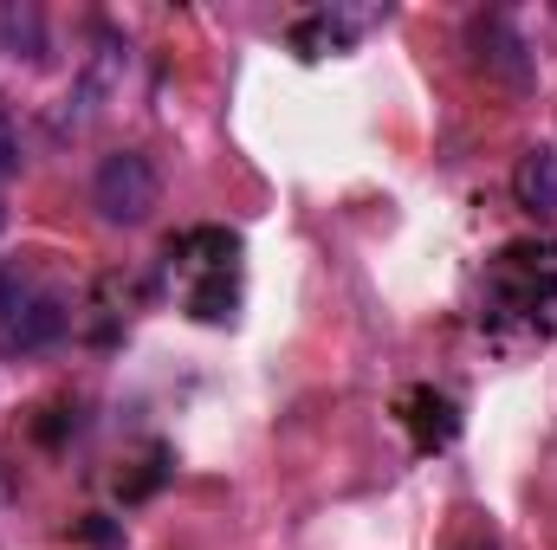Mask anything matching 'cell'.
Segmentation results:
<instances>
[{"label":"cell","mask_w":557,"mask_h":550,"mask_svg":"<svg viewBox=\"0 0 557 550\" xmlns=\"http://www.w3.org/2000/svg\"><path fill=\"white\" fill-rule=\"evenodd\" d=\"M72 330V278L59 253H13L0 260V350L39 357Z\"/></svg>","instance_id":"1"},{"label":"cell","mask_w":557,"mask_h":550,"mask_svg":"<svg viewBox=\"0 0 557 550\" xmlns=\"http://www.w3.org/2000/svg\"><path fill=\"white\" fill-rule=\"evenodd\" d=\"M156 195H162V182H156V162H149L143 149L104 155L98 175H91V208H98L111 227H143V221L156 214Z\"/></svg>","instance_id":"2"},{"label":"cell","mask_w":557,"mask_h":550,"mask_svg":"<svg viewBox=\"0 0 557 550\" xmlns=\"http://www.w3.org/2000/svg\"><path fill=\"white\" fill-rule=\"evenodd\" d=\"M111 85H117V39H98V59L85 65V78H78V91L65 98V111H59V137H78L98 111H104V98H111Z\"/></svg>","instance_id":"3"},{"label":"cell","mask_w":557,"mask_h":550,"mask_svg":"<svg viewBox=\"0 0 557 550\" xmlns=\"http://www.w3.org/2000/svg\"><path fill=\"white\" fill-rule=\"evenodd\" d=\"M473 46H480V59L506 78V85H532V59H525V39L499 20V13H486V20H473Z\"/></svg>","instance_id":"4"},{"label":"cell","mask_w":557,"mask_h":550,"mask_svg":"<svg viewBox=\"0 0 557 550\" xmlns=\"http://www.w3.org/2000/svg\"><path fill=\"white\" fill-rule=\"evenodd\" d=\"M512 195H519V208L525 214H539V221H557V149H525L519 155V168H512Z\"/></svg>","instance_id":"5"},{"label":"cell","mask_w":557,"mask_h":550,"mask_svg":"<svg viewBox=\"0 0 557 550\" xmlns=\"http://www.w3.org/2000/svg\"><path fill=\"white\" fill-rule=\"evenodd\" d=\"M0 52L7 59H46V20H39V7H20V0H7L0 7Z\"/></svg>","instance_id":"6"},{"label":"cell","mask_w":557,"mask_h":550,"mask_svg":"<svg viewBox=\"0 0 557 550\" xmlns=\"http://www.w3.org/2000/svg\"><path fill=\"white\" fill-rule=\"evenodd\" d=\"M234 253H240V234H227V227H195V234L169 240V260H195L201 273H227Z\"/></svg>","instance_id":"7"},{"label":"cell","mask_w":557,"mask_h":550,"mask_svg":"<svg viewBox=\"0 0 557 550\" xmlns=\"http://www.w3.org/2000/svg\"><path fill=\"white\" fill-rule=\"evenodd\" d=\"M409 414H416V440L421 447H441V440H454V402L447 396H434V389H416L409 396Z\"/></svg>","instance_id":"8"},{"label":"cell","mask_w":557,"mask_h":550,"mask_svg":"<svg viewBox=\"0 0 557 550\" xmlns=\"http://www.w3.org/2000/svg\"><path fill=\"white\" fill-rule=\"evenodd\" d=\"M234 304H240V285H234L227 273H208L195 291H188V311H195L201 324H227V317H234Z\"/></svg>","instance_id":"9"},{"label":"cell","mask_w":557,"mask_h":550,"mask_svg":"<svg viewBox=\"0 0 557 550\" xmlns=\"http://www.w3.org/2000/svg\"><path fill=\"white\" fill-rule=\"evenodd\" d=\"M357 39V26L350 20H331V13H318V20H305L298 33H292V46L305 52V59H324V52H344Z\"/></svg>","instance_id":"10"},{"label":"cell","mask_w":557,"mask_h":550,"mask_svg":"<svg viewBox=\"0 0 557 550\" xmlns=\"http://www.w3.org/2000/svg\"><path fill=\"white\" fill-rule=\"evenodd\" d=\"M26 168V137H20V111L0 98V182H13Z\"/></svg>","instance_id":"11"},{"label":"cell","mask_w":557,"mask_h":550,"mask_svg":"<svg viewBox=\"0 0 557 550\" xmlns=\"http://www.w3.org/2000/svg\"><path fill=\"white\" fill-rule=\"evenodd\" d=\"M0 227H7V208H0Z\"/></svg>","instance_id":"12"}]
</instances>
